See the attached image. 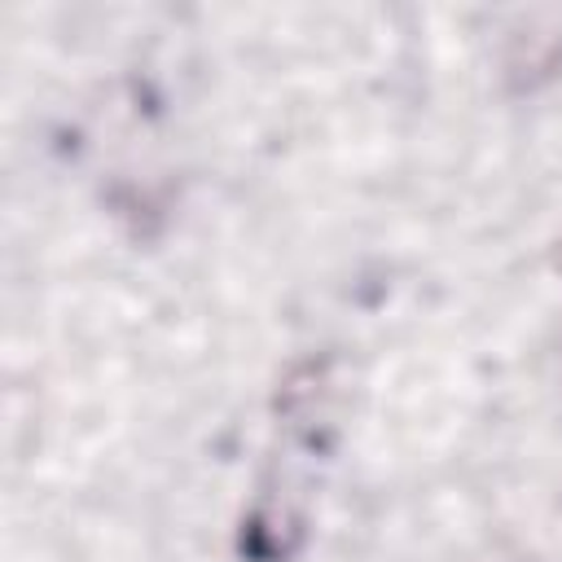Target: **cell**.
Listing matches in <instances>:
<instances>
[{"label": "cell", "mask_w": 562, "mask_h": 562, "mask_svg": "<svg viewBox=\"0 0 562 562\" xmlns=\"http://www.w3.org/2000/svg\"><path fill=\"white\" fill-rule=\"evenodd\" d=\"M558 268H562V241H558Z\"/></svg>", "instance_id": "6da1fadb"}]
</instances>
